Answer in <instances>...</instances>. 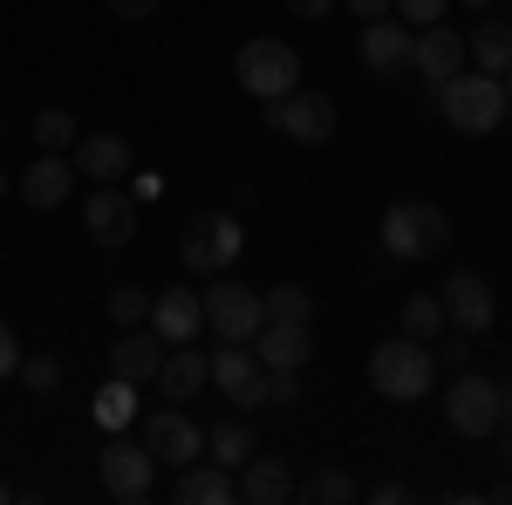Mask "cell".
Returning <instances> with one entry per match:
<instances>
[{
	"mask_svg": "<svg viewBox=\"0 0 512 505\" xmlns=\"http://www.w3.org/2000/svg\"><path fill=\"white\" fill-rule=\"evenodd\" d=\"M410 41H417V28L410 21H362V41H355V55H362V69L376 82H396V76H410Z\"/></svg>",
	"mask_w": 512,
	"mask_h": 505,
	"instance_id": "cell-11",
	"label": "cell"
},
{
	"mask_svg": "<svg viewBox=\"0 0 512 505\" xmlns=\"http://www.w3.org/2000/svg\"><path fill=\"white\" fill-rule=\"evenodd\" d=\"M431 349H437V369H451V376H458V369H472V335H465V328H444Z\"/></svg>",
	"mask_w": 512,
	"mask_h": 505,
	"instance_id": "cell-33",
	"label": "cell"
},
{
	"mask_svg": "<svg viewBox=\"0 0 512 505\" xmlns=\"http://www.w3.org/2000/svg\"><path fill=\"white\" fill-rule=\"evenodd\" d=\"M437 403H444V424L458 430V437H492V430H499V383H492V376L458 369Z\"/></svg>",
	"mask_w": 512,
	"mask_h": 505,
	"instance_id": "cell-7",
	"label": "cell"
},
{
	"mask_svg": "<svg viewBox=\"0 0 512 505\" xmlns=\"http://www.w3.org/2000/svg\"><path fill=\"white\" fill-rule=\"evenodd\" d=\"M110 321H117V328H144V321H151V294L130 287V280L110 287Z\"/></svg>",
	"mask_w": 512,
	"mask_h": 505,
	"instance_id": "cell-31",
	"label": "cell"
},
{
	"mask_svg": "<svg viewBox=\"0 0 512 505\" xmlns=\"http://www.w3.org/2000/svg\"><path fill=\"white\" fill-rule=\"evenodd\" d=\"M178 253H185V267H192V273H226L239 253H246V226H239V212L226 205V212H205V219H192Z\"/></svg>",
	"mask_w": 512,
	"mask_h": 505,
	"instance_id": "cell-6",
	"label": "cell"
},
{
	"mask_svg": "<svg viewBox=\"0 0 512 505\" xmlns=\"http://www.w3.org/2000/svg\"><path fill=\"white\" fill-rule=\"evenodd\" d=\"M7 185H14V178H7V164H0V198H7Z\"/></svg>",
	"mask_w": 512,
	"mask_h": 505,
	"instance_id": "cell-45",
	"label": "cell"
},
{
	"mask_svg": "<svg viewBox=\"0 0 512 505\" xmlns=\"http://www.w3.org/2000/svg\"><path fill=\"white\" fill-rule=\"evenodd\" d=\"M451 246V219H444V205L431 198H403L383 212V253L390 260H431Z\"/></svg>",
	"mask_w": 512,
	"mask_h": 505,
	"instance_id": "cell-3",
	"label": "cell"
},
{
	"mask_svg": "<svg viewBox=\"0 0 512 505\" xmlns=\"http://www.w3.org/2000/svg\"><path fill=\"white\" fill-rule=\"evenodd\" d=\"M369 499H376V505H403V499H410V485H396V478H383V485H376Z\"/></svg>",
	"mask_w": 512,
	"mask_h": 505,
	"instance_id": "cell-39",
	"label": "cell"
},
{
	"mask_svg": "<svg viewBox=\"0 0 512 505\" xmlns=\"http://www.w3.org/2000/svg\"><path fill=\"white\" fill-rule=\"evenodd\" d=\"M0 499H7V478H0Z\"/></svg>",
	"mask_w": 512,
	"mask_h": 505,
	"instance_id": "cell-46",
	"label": "cell"
},
{
	"mask_svg": "<svg viewBox=\"0 0 512 505\" xmlns=\"http://www.w3.org/2000/svg\"><path fill=\"white\" fill-rule=\"evenodd\" d=\"M239 499H246V505H280V499H294V471H287V458L253 451V458L239 465Z\"/></svg>",
	"mask_w": 512,
	"mask_h": 505,
	"instance_id": "cell-22",
	"label": "cell"
},
{
	"mask_svg": "<svg viewBox=\"0 0 512 505\" xmlns=\"http://www.w3.org/2000/svg\"><path fill=\"white\" fill-rule=\"evenodd\" d=\"M444 7H451V0H396V14H403L410 28H431V21H444Z\"/></svg>",
	"mask_w": 512,
	"mask_h": 505,
	"instance_id": "cell-34",
	"label": "cell"
},
{
	"mask_svg": "<svg viewBox=\"0 0 512 505\" xmlns=\"http://www.w3.org/2000/svg\"><path fill=\"white\" fill-rule=\"evenodd\" d=\"M267 130L294 137V144H328L335 137V103L321 89H294V96L267 103Z\"/></svg>",
	"mask_w": 512,
	"mask_h": 505,
	"instance_id": "cell-9",
	"label": "cell"
},
{
	"mask_svg": "<svg viewBox=\"0 0 512 505\" xmlns=\"http://www.w3.org/2000/svg\"><path fill=\"white\" fill-rule=\"evenodd\" d=\"M287 7H294V21H328L335 0H287Z\"/></svg>",
	"mask_w": 512,
	"mask_h": 505,
	"instance_id": "cell-38",
	"label": "cell"
},
{
	"mask_svg": "<svg viewBox=\"0 0 512 505\" xmlns=\"http://www.w3.org/2000/svg\"><path fill=\"white\" fill-rule=\"evenodd\" d=\"M123 185H130V198H137V205H151V198H164V178H158V171H130Z\"/></svg>",
	"mask_w": 512,
	"mask_h": 505,
	"instance_id": "cell-35",
	"label": "cell"
},
{
	"mask_svg": "<svg viewBox=\"0 0 512 505\" xmlns=\"http://www.w3.org/2000/svg\"><path fill=\"white\" fill-rule=\"evenodd\" d=\"M158 362H164L158 328H123L110 342V376H123V383H158Z\"/></svg>",
	"mask_w": 512,
	"mask_h": 505,
	"instance_id": "cell-19",
	"label": "cell"
},
{
	"mask_svg": "<svg viewBox=\"0 0 512 505\" xmlns=\"http://www.w3.org/2000/svg\"><path fill=\"white\" fill-rule=\"evenodd\" d=\"M21 383L35 389V396H55L62 389V362L55 355H21Z\"/></svg>",
	"mask_w": 512,
	"mask_h": 505,
	"instance_id": "cell-32",
	"label": "cell"
},
{
	"mask_svg": "<svg viewBox=\"0 0 512 505\" xmlns=\"http://www.w3.org/2000/svg\"><path fill=\"white\" fill-rule=\"evenodd\" d=\"M96 471H103V492H110V499H151V492H158V458H151V451H144V444H130V437H110V444H103V458H96Z\"/></svg>",
	"mask_w": 512,
	"mask_h": 505,
	"instance_id": "cell-8",
	"label": "cell"
},
{
	"mask_svg": "<svg viewBox=\"0 0 512 505\" xmlns=\"http://www.w3.org/2000/svg\"><path fill=\"white\" fill-rule=\"evenodd\" d=\"M499 424H512V383L499 389Z\"/></svg>",
	"mask_w": 512,
	"mask_h": 505,
	"instance_id": "cell-41",
	"label": "cell"
},
{
	"mask_svg": "<svg viewBox=\"0 0 512 505\" xmlns=\"http://www.w3.org/2000/svg\"><path fill=\"white\" fill-rule=\"evenodd\" d=\"M7 376H21V342H14V328L0 321V383H7Z\"/></svg>",
	"mask_w": 512,
	"mask_h": 505,
	"instance_id": "cell-36",
	"label": "cell"
},
{
	"mask_svg": "<svg viewBox=\"0 0 512 505\" xmlns=\"http://www.w3.org/2000/svg\"><path fill=\"white\" fill-rule=\"evenodd\" d=\"M137 424H144V451H151L158 465L185 471L192 458H205V430H198L185 410H144Z\"/></svg>",
	"mask_w": 512,
	"mask_h": 505,
	"instance_id": "cell-10",
	"label": "cell"
},
{
	"mask_svg": "<svg viewBox=\"0 0 512 505\" xmlns=\"http://www.w3.org/2000/svg\"><path fill=\"white\" fill-rule=\"evenodd\" d=\"M465 62H478L485 76H506L512 69V21H478L465 35Z\"/></svg>",
	"mask_w": 512,
	"mask_h": 505,
	"instance_id": "cell-24",
	"label": "cell"
},
{
	"mask_svg": "<svg viewBox=\"0 0 512 505\" xmlns=\"http://www.w3.org/2000/svg\"><path fill=\"white\" fill-rule=\"evenodd\" d=\"M253 355L267 362V369H308V321H260V335H253Z\"/></svg>",
	"mask_w": 512,
	"mask_h": 505,
	"instance_id": "cell-21",
	"label": "cell"
},
{
	"mask_svg": "<svg viewBox=\"0 0 512 505\" xmlns=\"http://www.w3.org/2000/svg\"><path fill=\"white\" fill-rule=\"evenodd\" d=\"M171 499H178V505H233L239 499V471L212 465V458H192V465L178 471Z\"/></svg>",
	"mask_w": 512,
	"mask_h": 505,
	"instance_id": "cell-20",
	"label": "cell"
},
{
	"mask_svg": "<svg viewBox=\"0 0 512 505\" xmlns=\"http://www.w3.org/2000/svg\"><path fill=\"white\" fill-rule=\"evenodd\" d=\"M212 383L226 389L239 410H267V362L253 355V342H219V355H212Z\"/></svg>",
	"mask_w": 512,
	"mask_h": 505,
	"instance_id": "cell-12",
	"label": "cell"
},
{
	"mask_svg": "<svg viewBox=\"0 0 512 505\" xmlns=\"http://www.w3.org/2000/svg\"><path fill=\"white\" fill-rule=\"evenodd\" d=\"M151 328H158L164 349L198 342V328H205V294H192V287H164V294H151Z\"/></svg>",
	"mask_w": 512,
	"mask_h": 505,
	"instance_id": "cell-16",
	"label": "cell"
},
{
	"mask_svg": "<svg viewBox=\"0 0 512 505\" xmlns=\"http://www.w3.org/2000/svg\"><path fill=\"white\" fill-rule=\"evenodd\" d=\"M28 137H35L41 151H69V144H76L82 130H76V117H69V110H41V117H35V130H28Z\"/></svg>",
	"mask_w": 512,
	"mask_h": 505,
	"instance_id": "cell-30",
	"label": "cell"
},
{
	"mask_svg": "<svg viewBox=\"0 0 512 505\" xmlns=\"http://www.w3.org/2000/svg\"><path fill=\"white\" fill-rule=\"evenodd\" d=\"M437 301H444V321L465 328V335H485V328L499 321V294H492V280H478V273H451V280L437 287Z\"/></svg>",
	"mask_w": 512,
	"mask_h": 505,
	"instance_id": "cell-13",
	"label": "cell"
},
{
	"mask_svg": "<svg viewBox=\"0 0 512 505\" xmlns=\"http://www.w3.org/2000/svg\"><path fill=\"white\" fill-rule=\"evenodd\" d=\"M301 492H308V499H315V505H349V499H362V485H355L349 471H335V465H321L315 478L301 485Z\"/></svg>",
	"mask_w": 512,
	"mask_h": 505,
	"instance_id": "cell-28",
	"label": "cell"
},
{
	"mask_svg": "<svg viewBox=\"0 0 512 505\" xmlns=\"http://www.w3.org/2000/svg\"><path fill=\"white\" fill-rule=\"evenodd\" d=\"M89 417H96V424L110 430V437H117V430H130L137 417H144V403H137V383H123V376H110V383L96 389V403H89Z\"/></svg>",
	"mask_w": 512,
	"mask_h": 505,
	"instance_id": "cell-25",
	"label": "cell"
},
{
	"mask_svg": "<svg viewBox=\"0 0 512 505\" xmlns=\"http://www.w3.org/2000/svg\"><path fill=\"white\" fill-rule=\"evenodd\" d=\"M158 383H164V396H171V403H192L198 389L212 383V355L192 349V342H178V349L158 362Z\"/></svg>",
	"mask_w": 512,
	"mask_h": 505,
	"instance_id": "cell-23",
	"label": "cell"
},
{
	"mask_svg": "<svg viewBox=\"0 0 512 505\" xmlns=\"http://www.w3.org/2000/svg\"><path fill=\"white\" fill-rule=\"evenodd\" d=\"M369 383H376V396H383V403H424V396L437 389V355H431V342H410V335L383 342V349L369 355Z\"/></svg>",
	"mask_w": 512,
	"mask_h": 505,
	"instance_id": "cell-2",
	"label": "cell"
},
{
	"mask_svg": "<svg viewBox=\"0 0 512 505\" xmlns=\"http://www.w3.org/2000/svg\"><path fill=\"white\" fill-rule=\"evenodd\" d=\"M82 226L96 246H130L137 239V198L123 192V185H96V192L82 198Z\"/></svg>",
	"mask_w": 512,
	"mask_h": 505,
	"instance_id": "cell-14",
	"label": "cell"
},
{
	"mask_svg": "<svg viewBox=\"0 0 512 505\" xmlns=\"http://www.w3.org/2000/svg\"><path fill=\"white\" fill-rule=\"evenodd\" d=\"M158 7H164V0H110V14H117V21H151Z\"/></svg>",
	"mask_w": 512,
	"mask_h": 505,
	"instance_id": "cell-37",
	"label": "cell"
},
{
	"mask_svg": "<svg viewBox=\"0 0 512 505\" xmlns=\"http://www.w3.org/2000/svg\"><path fill=\"white\" fill-rule=\"evenodd\" d=\"M205 451H212V465L239 471L246 458H253V451H260V437H253V424H246V417H226V424L205 430Z\"/></svg>",
	"mask_w": 512,
	"mask_h": 505,
	"instance_id": "cell-26",
	"label": "cell"
},
{
	"mask_svg": "<svg viewBox=\"0 0 512 505\" xmlns=\"http://www.w3.org/2000/svg\"><path fill=\"white\" fill-rule=\"evenodd\" d=\"M233 76H239V89H246V96L280 103V96H294V89H301V55H294L287 41L260 35V41H246V48H239Z\"/></svg>",
	"mask_w": 512,
	"mask_h": 505,
	"instance_id": "cell-4",
	"label": "cell"
},
{
	"mask_svg": "<svg viewBox=\"0 0 512 505\" xmlns=\"http://www.w3.org/2000/svg\"><path fill=\"white\" fill-rule=\"evenodd\" d=\"M410 69H417V76H431V89H437L444 76H458V69H465V35H451L444 21L417 28V41H410Z\"/></svg>",
	"mask_w": 512,
	"mask_h": 505,
	"instance_id": "cell-18",
	"label": "cell"
},
{
	"mask_svg": "<svg viewBox=\"0 0 512 505\" xmlns=\"http://www.w3.org/2000/svg\"><path fill=\"white\" fill-rule=\"evenodd\" d=\"M0 144H7V123H0Z\"/></svg>",
	"mask_w": 512,
	"mask_h": 505,
	"instance_id": "cell-47",
	"label": "cell"
},
{
	"mask_svg": "<svg viewBox=\"0 0 512 505\" xmlns=\"http://www.w3.org/2000/svg\"><path fill=\"white\" fill-rule=\"evenodd\" d=\"M431 103L444 110V123L451 130H465V137H485V130H499V123L512 117V103H506V89H499V76H485V69H458V76H444L431 89Z\"/></svg>",
	"mask_w": 512,
	"mask_h": 505,
	"instance_id": "cell-1",
	"label": "cell"
},
{
	"mask_svg": "<svg viewBox=\"0 0 512 505\" xmlns=\"http://www.w3.org/2000/svg\"><path fill=\"white\" fill-rule=\"evenodd\" d=\"M499 89H506V103H512V69H506V76H499Z\"/></svg>",
	"mask_w": 512,
	"mask_h": 505,
	"instance_id": "cell-44",
	"label": "cell"
},
{
	"mask_svg": "<svg viewBox=\"0 0 512 505\" xmlns=\"http://www.w3.org/2000/svg\"><path fill=\"white\" fill-rule=\"evenodd\" d=\"M260 321H267L260 287H239V280H226V273H212V287H205V328H212L219 342H253Z\"/></svg>",
	"mask_w": 512,
	"mask_h": 505,
	"instance_id": "cell-5",
	"label": "cell"
},
{
	"mask_svg": "<svg viewBox=\"0 0 512 505\" xmlns=\"http://www.w3.org/2000/svg\"><path fill=\"white\" fill-rule=\"evenodd\" d=\"M465 7H478V14H492V7H499V0H465Z\"/></svg>",
	"mask_w": 512,
	"mask_h": 505,
	"instance_id": "cell-43",
	"label": "cell"
},
{
	"mask_svg": "<svg viewBox=\"0 0 512 505\" xmlns=\"http://www.w3.org/2000/svg\"><path fill=\"white\" fill-rule=\"evenodd\" d=\"M14 192H21V205H35V212H55L62 198L76 192V164H69L62 151H41L35 164L14 178Z\"/></svg>",
	"mask_w": 512,
	"mask_h": 505,
	"instance_id": "cell-17",
	"label": "cell"
},
{
	"mask_svg": "<svg viewBox=\"0 0 512 505\" xmlns=\"http://www.w3.org/2000/svg\"><path fill=\"white\" fill-rule=\"evenodd\" d=\"M349 7H355V14H362V21H383V14H390L396 0H349Z\"/></svg>",
	"mask_w": 512,
	"mask_h": 505,
	"instance_id": "cell-40",
	"label": "cell"
},
{
	"mask_svg": "<svg viewBox=\"0 0 512 505\" xmlns=\"http://www.w3.org/2000/svg\"><path fill=\"white\" fill-rule=\"evenodd\" d=\"M260 301H267V321H315V294L294 287V280L274 287V294H260Z\"/></svg>",
	"mask_w": 512,
	"mask_h": 505,
	"instance_id": "cell-29",
	"label": "cell"
},
{
	"mask_svg": "<svg viewBox=\"0 0 512 505\" xmlns=\"http://www.w3.org/2000/svg\"><path fill=\"white\" fill-rule=\"evenodd\" d=\"M130 171H137V151H130L123 130H89V137H76V178H89V185H123Z\"/></svg>",
	"mask_w": 512,
	"mask_h": 505,
	"instance_id": "cell-15",
	"label": "cell"
},
{
	"mask_svg": "<svg viewBox=\"0 0 512 505\" xmlns=\"http://www.w3.org/2000/svg\"><path fill=\"white\" fill-rule=\"evenodd\" d=\"M499 437H506V471H512V424H499Z\"/></svg>",
	"mask_w": 512,
	"mask_h": 505,
	"instance_id": "cell-42",
	"label": "cell"
},
{
	"mask_svg": "<svg viewBox=\"0 0 512 505\" xmlns=\"http://www.w3.org/2000/svg\"><path fill=\"white\" fill-rule=\"evenodd\" d=\"M444 328H451V321H444V301H437V294H410V301H403V335H410V342H437Z\"/></svg>",
	"mask_w": 512,
	"mask_h": 505,
	"instance_id": "cell-27",
	"label": "cell"
}]
</instances>
